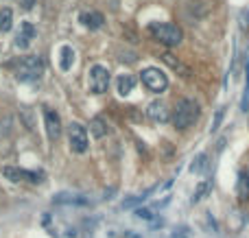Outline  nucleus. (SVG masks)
I'll use <instances>...</instances> for the list:
<instances>
[{"label": "nucleus", "instance_id": "f257e3e1", "mask_svg": "<svg viewBox=\"0 0 249 238\" xmlns=\"http://www.w3.org/2000/svg\"><path fill=\"white\" fill-rule=\"evenodd\" d=\"M197 118H199V103L193 99L177 101L175 109H173V114H171L173 125H175V129H179V131H184V129H188L190 125H195Z\"/></svg>", "mask_w": 249, "mask_h": 238}, {"label": "nucleus", "instance_id": "f03ea898", "mask_svg": "<svg viewBox=\"0 0 249 238\" xmlns=\"http://www.w3.org/2000/svg\"><path fill=\"white\" fill-rule=\"evenodd\" d=\"M149 31L164 46H179L181 39H184L181 29L177 24H171V22H153V24L149 26Z\"/></svg>", "mask_w": 249, "mask_h": 238}, {"label": "nucleus", "instance_id": "7ed1b4c3", "mask_svg": "<svg viewBox=\"0 0 249 238\" xmlns=\"http://www.w3.org/2000/svg\"><path fill=\"white\" fill-rule=\"evenodd\" d=\"M44 74V59L37 55H29L24 57V59L18 64V70H16V77L20 79V81H37L39 77Z\"/></svg>", "mask_w": 249, "mask_h": 238}, {"label": "nucleus", "instance_id": "20e7f679", "mask_svg": "<svg viewBox=\"0 0 249 238\" xmlns=\"http://www.w3.org/2000/svg\"><path fill=\"white\" fill-rule=\"evenodd\" d=\"M140 79H142V83H144L146 90L155 92V94H160V92H164L168 87L166 74H164L160 68H144L140 72Z\"/></svg>", "mask_w": 249, "mask_h": 238}, {"label": "nucleus", "instance_id": "39448f33", "mask_svg": "<svg viewBox=\"0 0 249 238\" xmlns=\"http://www.w3.org/2000/svg\"><path fill=\"white\" fill-rule=\"evenodd\" d=\"M68 142H70V149L74 153H86L88 151V131L83 125L79 122H70L68 125Z\"/></svg>", "mask_w": 249, "mask_h": 238}, {"label": "nucleus", "instance_id": "423d86ee", "mask_svg": "<svg viewBox=\"0 0 249 238\" xmlns=\"http://www.w3.org/2000/svg\"><path fill=\"white\" fill-rule=\"evenodd\" d=\"M109 87V70L105 66L96 64L90 68V90L94 94H105Z\"/></svg>", "mask_w": 249, "mask_h": 238}, {"label": "nucleus", "instance_id": "0eeeda50", "mask_svg": "<svg viewBox=\"0 0 249 238\" xmlns=\"http://www.w3.org/2000/svg\"><path fill=\"white\" fill-rule=\"evenodd\" d=\"M2 175L9 179V182H13V184H18V182H31V184L42 182V175H39V173L24 170V169H16V166H4Z\"/></svg>", "mask_w": 249, "mask_h": 238}, {"label": "nucleus", "instance_id": "6e6552de", "mask_svg": "<svg viewBox=\"0 0 249 238\" xmlns=\"http://www.w3.org/2000/svg\"><path fill=\"white\" fill-rule=\"evenodd\" d=\"M33 39H35V26L31 22H20V29L16 33V46L20 51H24V48H29L33 44Z\"/></svg>", "mask_w": 249, "mask_h": 238}, {"label": "nucleus", "instance_id": "1a4fd4ad", "mask_svg": "<svg viewBox=\"0 0 249 238\" xmlns=\"http://www.w3.org/2000/svg\"><path fill=\"white\" fill-rule=\"evenodd\" d=\"M44 125H46V134L51 140H57L61 136V118L53 109H44Z\"/></svg>", "mask_w": 249, "mask_h": 238}, {"label": "nucleus", "instance_id": "9d476101", "mask_svg": "<svg viewBox=\"0 0 249 238\" xmlns=\"http://www.w3.org/2000/svg\"><path fill=\"white\" fill-rule=\"evenodd\" d=\"M146 116H149L153 122H168L171 120V112H168L164 101H153V103L146 107Z\"/></svg>", "mask_w": 249, "mask_h": 238}, {"label": "nucleus", "instance_id": "9b49d317", "mask_svg": "<svg viewBox=\"0 0 249 238\" xmlns=\"http://www.w3.org/2000/svg\"><path fill=\"white\" fill-rule=\"evenodd\" d=\"M160 57H162V61L168 66V68H171V70H175V72H177V74H181V77H186V79H188L190 74H193V70H190L188 66H186L181 59H177L175 55H171V52H162V55H160Z\"/></svg>", "mask_w": 249, "mask_h": 238}, {"label": "nucleus", "instance_id": "f8f14e48", "mask_svg": "<svg viewBox=\"0 0 249 238\" xmlns=\"http://www.w3.org/2000/svg\"><path fill=\"white\" fill-rule=\"evenodd\" d=\"M81 22H83V26L96 31L103 26L105 17H103V13H99V11H86V13H81Z\"/></svg>", "mask_w": 249, "mask_h": 238}, {"label": "nucleus", "instance_id": "ddd939ff", "mask_svg": "<svg viewBox=\"0 0 249 238\" xmlns=\"http://www.w3.org/2000/svg\"><path fill=\"white\" fill-rule=\"evenodd\" d=\"M133 87H136V77L133 74H121L118 77V94L121 96L131 94Z\"/></svg>", "mask_w": 249, "mask_h": 238}, {"label": "nucleus", "instance_id": "4468645a", "mask_svg": "<svg viewBox=\"0 0 249 238\" xmlns=\"http://www.w3.org/2000/svg\"><path fill=\"white\" fill-rule=\"evenodd\" d=\"M90 131H92V136L94 138H105V136L109 134V125L103 120V118H92L90 120Z\"/></svg>", "mask_w": 249, "mask_h": 238}, {"label": "nucleus", "instance_id": "2eb2a0df", "mask_svg": "<svg viewBox=\"0 0 249 238\" xmlns=\"http://www.w3.org/2000/svg\"><path fill=\"white\" fill-rule=\"evenodd\" d=\"M210 190H212V182H210V179H203V182L197 184V188H195V195H193V199H190V201H193V204H199V201H201Z\"/></svg>", "mask_w": 249, "mask_h": 238}, {"label": "nucleus", "instance_id": "dca6fc26", "mask_svg": "<svg viewBox=\"0 0 249 238\" xmlns=\"http://www.w3.org/2000/svg\"><path fill=\"white\" fill-rule=\"evenodd\" d=\"M13 26V11L9 7L0 9V33H7Z\"/></svg>", "mask_w": 249, "mask_h": 238}, {"label": "nucleus", "instance_id": "f3484780", "mask_svg": "<svg viewBox=\"0 0 249 238\" xmlns=\"http://www.w3.org/2000/svg\"><path fill=\"white\" fill-rule=\"evenodd\" d=\"M72 61H74V51L70 46H64L61 48V68L68 70L72 66Z\"/></svg>", "mask_w": 249, "mask_h": 238}, {"label": "nucleus", "instance_id": "a211bd4d", "mask_svg": "<svg viewBox=\"0 0 249 238\" xmlns=\"http://www.w3.org/2000/svg\"><path fill=\"white\" fill-rule=\"evenodd\" d=\"M57 204H86V199H79V195H57Z\"/></svg>", "mask_w": 249, "mask_h": 238}, {"label": "nucleus", "instance_id": "6ab92c4d", "mask_svg": "<svg viewBox=\"0 0 249 238\" xmlns=\"http://www.w3.org/2000/svg\"><path fill=\"white\" fill-rule=\"evenodd\" d=\"M206 160H208V155H206V153H201V155H199L197 160H195V164L190 166V170H193V173H201V170L206 169V164H208Z\"/></svg>", "mask_w": 249, "mask_h": 238}, {"label": "nucleus", "instance_id": "aec40b11", "mask_svg": "<svg viewBox=\"0 0 249 238\" xmlns=\"http://www.w3.org/2000/svg\"><path fill=\"white\" fill-rule=\"evenodd\" d=\"M223 114H225V107L216 109V116H214V122H212V127H210V134H214V131H216V129H219L221 120H223Z\"/></svg>", "mask_w": 249, "mask_h": 238}, {"label": "nucleus", "instance_id": "412c9836", "mask_svg": "<svg viewBox=\"0 0 249 238\" xmlns=\"http://www.w3.org/2000/svg\"><path fill=\"white\" fill-rule=\"evenodd\" d=\"M136 217L138 219H144V221H151V219H153V212H151V210H146V208H140V210H136Z\"/></svg>", "mask_w": 249, "mask_h": 238}, {"label": "nucleus", "instance_id": "4be33fe9", "mask_svg": "<svg viewBox=\"0 0 249 238\" xmlns=\"http://www.w3.org/2000/svg\"><path fill=\"white\" fill-rule=\"evenodd\" d=\"M247 105H249V66H247V87H245V99H243V109L247 112Z\"/></svg>", "mask_w": 249, "mask_h": 238}, {"label": "nucleus", "instance_id": "5701e85b", "mask_svg": "<svg viewBox=\"0 0 249 238\" xmlns=\"http://www.w3.org/2000/svg\"><path fill=\"white\" fill-rule=\"evenodd\" d=\"M37 2V0H20V4H22V9H26V11H31L33 9V4Z\"/></svg>", "mask_w": 249, "mask_h": 238}, {"label": "nucleus", "instance_id": "b1692460", "mask_svg": "<svg viewBox=\"0 0 249 238\" xmlns=\"http://www.w3.org/2000/svg\"><path fill=\"white\" fill-rule=\"evenodd\" d=\"M124 238H142V236H138L136 232H127V234H124Z\"/></svg>", "mask_w": 249, "mask_h": 238}]
</instances>
